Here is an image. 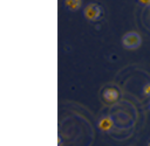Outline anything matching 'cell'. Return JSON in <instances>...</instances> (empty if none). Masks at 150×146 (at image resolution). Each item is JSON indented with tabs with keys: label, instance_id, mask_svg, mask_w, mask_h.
Returning <instances> with one entry per match:
<instances>
[{
	"label": "cell",
	"instance_id": "6da1fadb",
	"mask_svg": "<svg viewBox=\"0 0 150 146\" xmlns=\"http://www.w3.org/2000/svg\"><path fill=\"white\" fill-rule=\"evenodd\" d=\"M122 43H123L124 48H127V49H137L142 43V39L138 33L128 32L123 35Z\"/></svg>",
	"mask_w": 150,
	"mask_h": 146
},
{
	"label": "cell",
	"instance_id": "7a4b0ae2",
	"mask_svg": "<svg viewBox=\"0 0 150 146\" xmlns=\"http://www.w3.org/2000/svg\"><path fill=\"white\" fill-rule=\"evenodd\" d=\"M83 14H84V18L89 21H96L101 18V15L103 14V11H102V7L97 4H89L84 7L83 9Z\"/></svg>",
	"mask_w": 150,
	"mask_h": 146
},
{
	"label": "cell",
	"instance_id": "3957f363",
	"mask_svg": "<svg viewBox=\"0 0 150 146\" xmlns=\"http://www.w3.org/2000/svg\"><path fill=\"white\" fill-rule=\"evenodd\" d=\"M102 93H103V99L108 104H112V103L117 102L118 98H120V95H121L120 91H118V89H116L115 86H108V88H105Z\"/></svg>",
	"mask_w": 150,
	"mask_h": 146
},
{
	"label": "cell",
	"instance_id": "277c9868",
	"mask_svg": "<svg viewBox=\"0 0 150 146\" xmlns=\"http://www.w3.org/2000/svg\"><path fill=\"white\" fill-rule=\"evenodd\" d=\"M114 126V121L111 118L109 117H105V118H102L100 121H98V128L102 130V131H109L111 127Z\"/></svg>",
	"mask_w": 150,
	"mask_h": 146
},
{
	"label": "cell",
	"instance_id": "5b68a950",
	"mask_svg": "<svg viewBox=\"0 0 150 146\" xmlns=\"http://www.w3.org/2000/svg\"><path fill=\"white\" fill-rule=\"evenodd\" d=\"M64 5L69 11H77L82 6V0H64Z\"/></svg>",
	"mask_w": 150,
	"mask_h": 146
},
{
	"label": "cell",
	"instance_id": "8992f818",
	"mask_svg": "<svg viewBox=\"0 0 150 146\" xmlns=\"http://www.w3.org/2000/svg\"><path fill=\"white\" fill-rule=\"evenodd\" d=\"M143 91H144V93H145V95H150V84H146V85L144 86Z\"/></svg>",
	"mask_w": 150,
	"mask_h": 146
},
{
	"label": "cell",
	"instance_id": "52a82bcc",
	"mask_svg": "<svg viewBox=\"0 0 150 146\" xmlns=\"http://www.w3.org/2000/svg\"><path fill=\"white\" fill-rule=\"evenodd\" d=\"M138 1L143 5H150V0H138Z\"/></svg>",
	"mask_w": 150,
	"mask_h": 146
},
{
	"label": "cell",
	"instance_id": "ba28073f",
	"mask_svg": "<svg viewBox=\"0 0 150 146\" xmlns=\"http://www.w3.org/2000/svg\"><path fill=\"white\" fill-rule=\"evenodd\" d=\"M148 146H150V142H149V145H148Z\"/></svg>",
	"mask_w": 150,
	"mask_h": 146
}]
</instances>
